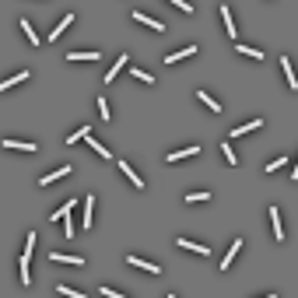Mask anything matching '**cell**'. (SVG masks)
<instances>
[{"label": "cell", "instance_id": "obj_35", "mask_svg": "<svg viewBox=\"0 0 298 298\" xmlns=\"http://www.w3.org/2000/svg\"><path fill=\"white\" fill-rule=\"evenodd\" d=\"M169 298H175V295H169Z\"/></svg>", "mask_w": 298, "mask_h": 298}, {"label": "cell", "instance_id": "obj_14", "mask_svg": "<svg viewBox=\"0 0 298 298\" xmlns=\"http://www.w3.org/2000/svg\"><path fill=\"white\" fill-rule=\"evenodd\" d=\"M221 21H225V35L235 43V25H232V11L228 7H221Z\"/></svg>", "mask_w": 298, "mask_h": 298}, {"label": "cell", "instance_id": "obj_3", "mask_svg": "<svg viewBox=\"0 0 298 298\" xmlns=\"http://www.w3.org/2000/svg\"><path fill=\"white\" fill-rule=\"evenodd\" d=\"M193 155H200V147H197V144H190V147H179V151H172L165 162H169V165H175V162H182V158H193Z\"/></svg>", "mask_w": 298, "mask_h": 298}, {"label": "cell", "instance_id": "obj_13", "mask_svg": "<svg viewBox=\"0 0 298 298\" xmlns=\"http://www.w3.org/2000/svg\"><path fill=\"white\" fill-rule=\"evenodd\" d=\"M239 249H242V239H235V242H232V249L225 253V259H221V270H228V267H232V259H235V253H239Z\"/></svg>", "mask_w": 298, "mask_h": 298}, {"label": "cell", "instance_id": "obj_27", "mask_svg": "<svg viewBox=\"0 0 298 298\" xmlns=\"http://www.w3.org/2000/svg\"><path fill=\"white\" fill-rule=\"evenodd\" d=\"M204 200H211V193H204V190H200V193H190V197H186V204H204Z\"/></svg>", "mask_w": 298, "mask_h": 298}, {"label": "cell", "instance_id": "obj_24", "mask_svg": "<svg viewBox=\"0 0 298 298\" xmlns=\"http://www.w3.org/2000/svg\"><path fill=\"white\" fill-rule=\"evenodd\" d=\"M56 291H60L63 298H88L85 291H74V288H67V284H56Z\"/></svg>", "mask_w": 298, "mask_h": 298}, {"label": "cell", "instance_id": "obj_4", "mask_svg": "<svg viewBox=\"0 0 298 298\" xmlns=\"http://www.w3.org/2000/svg\"><path fill=\"white\" fill-rule=\"evenodd\" d=\"M127 263H130V267H137V270H147V274H162V267H158V263H147V259H140V256H133V253L127 256Z\"/></svg>", "mask_w": 298, "mask_h": 298}, {"label": "cell", "instance_id": "obj_9", "mask_svg": "<svg viewBox=\"0 0 298 298\" xmlns=\"http://www.w3.org/2000/svg\"><path fill=\"white\" fill-rule=\"evenodd\" d=\"M120 169H123V175H127V179L137 186V190H144V179L137 175V169H130V162H120Z\"/></svg>", "mask_w": 298, "mask_h": 298}, {"label": "cell", "instance_id": "obj_29", "mask_svg": "<svg viewBox=\"0 0 298 298\" xmlns=\"http://www.w3.org/2000/svg\"><path fill=\"white\" fill-rule=\"evenodd\" d=\"M98 113H102V120H113V113H109V102H105V98H98Z\"/></svg>", "mask_w": 298, "mask_h": 298}, {"label": "cell", "instance_id": "obj_22", "mask_svg": "<svg viewBox=\"0 0 298 298\" xmlns=\"http://www.w3.org/2000/svg\"><path fill=\"white\" fill-rule=\"evenodd\" d=\"M21 32H25V39H28L32 46H39V35L32 32V25H28V18H21Z\"/></svg>", "mask_w": 298, "mask_h": 298}, {"label": "cell", "instance_id": "obj_25", "mask_svg": "<svg viewBox=\"0 0 298 298\" xmlns=\"http://www.w3.org/2000/svg\"><path fill=\"white\" fill-rule=\"evenodd\" d=\"M221 155H225V162H228V165H239V158H235V151L228 147V140H221Z\"/></svg>", "mask_w": 298, "mask_h": 298}, {"label": "cell", "instance_id": "obj_15", "mask_svg": "<svg viewBox=\"0 0 298 298\" xmlns=\"http://www.w3.org/2000/svg\"><path fill=\"white\" fill-rule=\"evenodd\" d=\"M197 98H200V102L211 109V113H225V109H221V102H217V98H211L207 91H197Z\"/></svg>", "mask_w": 298, "mask_h": 298}, {"label": "cell", "instance_id": "obj_8", "mask_svg": "<svg viewBox=\"0 0 298 298\" xmlns=\"http://www.w3.org/2000/svg\"><path fill=\"white\" fill-rule=\"evenodd\" d=\"M175 246H179V249H190V253H197V256H207V253H211L207 246H197V242H190V239H175Z\"/></svg>", "mask_w": 298, "mask_h": 298}, {"label": "cell", "instance_id": "obj_32", "mask_svg": "<svg viewBox=\"0 0 298 298\" xmlns=\"http://www.w3.org/2000/svg\"><path fill=\"white\" fill-rule=\"evenodd\" d=\"M277 169H284V158H274V162H267V169H263V172H277Z\"/></svg>", "mask_w": 298, "mask_h": 298}, {"label": "cell", "instance_id": "obj_6", "mask_svg": "<svg viewBox=\"0 0 298 298\" xmlns=\"http://www.w3.org/2000/svg\"><path fill=\"white\" fill-rule=\"evenodd\" d=\"M281 70H284L288 88H291V91H298V78H295V67H291V60H288V56H281Z\"/></svg>", "mask_w": 298, "mask_h": 298}, {"label": "cell", "instance_id": "obj_30", "mask_svg": "<svg viewBox=\"0 0 298 298\" xmlns=\"http://www.w3.org/2000/svg\"><path fill=\"white\" fill-rule=\"evenodd\" d=\"M88 144H91V147H95V151H98V155H102V158H113V155H109V151H105V144H102V140H88Z\"/></svg>", "mask_w": 298, "mask_h": 298}, {"label": "cell", "instance_id": "obj_10", "mask_svg": "<svg viewBox=\"0 0 298 298\" xmlns=\"http://www.w3.org/2000/svg\"><path fill=\"white\" fill-rule=\"evenodd\" d=\"M63 175H70V165H63V169H53V172H46L39 182L43 186H49V182H56V179H63Z\"/></svg>", "mask_w": 298, "mask_h": 298}, {"label": "cell", "instance_id": "obj_23", "mask_svg": "<svg viewBox=\"0 0 298 298\" xmlns=\"http://www.w3.org/2000/svg\"><path fill=\"white\" fill-rule=\"evenodd\" d=\"M235 49H239L242 56H253V60H263V53H259V49H253V46H242V43H235Z\"/></svg>", "mask_w": 298, "mask_h": 298}, {"label": "cell", "instance_id": "obj_31", "mask_svg": "<svg viewBox=\"0 0 298 298\" xmlns=\"http://www.w3.org/2000/svg\"><path fill=\"white\" fill-rule=\"evenodd\" d=\"M102 295H105V298H130V295H120V291H113L109 284H102Z\"/></svg>", "mask_w": 298, "mask_h": 298}, {"label": "cell", "instance_id": "obj_17", "mask_svg": "<svg viewBox=\"0 0 298 298\" xmlns=\"http://www.w3.org/2000/svg\"><path fill=\"white\" fill-rule=\"evenodd\" d=\"M91 211H95V197H91V193H85V221H81L85 228H91Z\"/></svg>", "mask_w": 298, "mask_h": 298}, {"label": "cell", "instance_id": "obj_2", "mask_svg": "<svg viewBox=\"0 0 298 298\" xmlns=\"http://www.w3.org/2000/svg\"><path fill=\"white\" fill-rule=\"evenodd\" d=\"M133 21H140L144 28H151V32H165V25H162L158 18H151V14H144V11H133Z\"/></svg>", "mask_w": 298, "mask_h": 298}, {"label": "cell", "instance_id": "obj_28", "mask_svg": "<svg viewBox=\"0 0 298 298\" xmlns=\"http://www.w3.org/2000/svg\"><path fill=\"white\" fill-rule=\"evenodd\" d=\"M133 78H137V81H144V85H155V78H151L147 70H133Z\"/></svg>", "mask_w": 298, "mask_h": 298}, {"label": "cell", "instance_id": "obj_33", "mask_svg": "<svg viewBox=\"0 0 298 298\" xmlns=\"http://www.w3.org/2000/svg\"><path fill=\"white\" fill-rule=\"evenodd\" d=\"M291 179H298V162H295V169H291Z\"/></svg>", "mask_w": 298, "mask_h": 298}, {"label": "cell", "instance_id": "obj_12", "mask_svg": "<svg viewBox=\"0 0 298 298\" xmlns=\"http://www.w3.org/2000/svg\"><path fill=\"white\" fill-rule=\"evenodd\" d=\"M270 221H274V239H277V242H284V228H281V211H277V207H270Z\"/></svg>", "mask_w": 298, "mask_h": 298}, {"label": "cell", "instance_id": "obj_16", "mask_svg": "<svg viewBox=\"0 0 298 298\" xmlns=\"http://www.w3.org/2000/svg\"><path fill=\"white\" fill-rule=\"evenodd\" d=\"M70 21H74V14H63V21H60V25H56V28L49 32V39H53V43H56V39H60V35H63V32L70 28Z\"/></svg>", "mask_w": 298, "mask_h": 298}, {"label": "cell", "instance_id": "obj_7", "mask_svg": "<svg viewBox=\"0 0 298 298\" xmlns=\"http://www.w3.org/2000/svg\"><path fill=\"white\" fill-rule=\"evenodd\" d=\"M263 127V120H253V123H242V127H235L232 133H228V140H235V137H242V133H253V130H259Z\"/></svg>", "mask_w": 298, "mask_h": 298}, {"label": "cell", "instance_id": "obj_5", "mask_svg": "<svg viewBox=\"0 0 298 298\" xmlns=\"http://www.w3.org/2000/svg\"><path fill=\"white\" fill-rule=\"evenodd\" d=\"M74 207H78V197H70V200H67V204H63L60 211H53V214H49V221H53V225H56V221H67Z\"/></svg>", "mask_w": 298, "mask_h": 298}, {"label": "cell", "instance_id": "obj_11", "mask_svg": "<svg viewBox=\"0 0 298 298\" xmlns=\"http://www.w3.org/2000/svg\"><path fill=\"white\" fill-rule=\"evenodd\" d=\"M186 56H197V46H186V49H179V53H169L165 63H179V60H186Z\"/></svg>", "mask_w": 298, "mask_h": 298}, {"label": "cell", "instance_id": "obj_26", "mask_svg": "<svg viewBox=\"0 0 298 298\" xmlns=\"http://www.w3.org/2000/svg\"><path fill=\"white\" fill-rule=\"evenodd\" d=\"M88 137V127H81V130H74L70 137H67V144H78V140H85Z\"/></svg>", "mask_w": 298, "mask_h": 298}, {"label": "cell", "instance_id": "obj_18", "mask_svg": "<svg viewBox=\"0 0 298 298\" xmlns=\"http://www.w3.org/2000/svg\"><path fill=\"white\" fill-rule=\"evenodd\" d=\"M127 63H130V56H120V60L113 63V70H109V74H105V85H113V78H116V74H120V70H123Z\"/></svg>", "mask_w": 298, "mask_h": 298}, {"label": "cell", "instance_id": "obj_20", "mask_svg": "<svg viewBox=\"0 0 298 298\" xmlns=\"http://www.w3.org/2000/svg\"><path fill=\"white\" fill-rule=\"evenodd\" d=\"M98 56H102V53H67V60H70V63H81V60H88V63H95Z\"/></svg>", "mask_w": 298, "mask_h": 298}, {"label": "cell", "instance_id": "obj_1", "mask_svg": "<svg viewBox=\"0 0 298 298\" xmlns=\"http://www.w3.org/2000/svg\"><path fill=\"white\" fill-rule=\"evenodd\" d=\"M49 259L53 263H70V267H85V256H74V253H49Z\"/></svg>", "mask_w": 298, "mask_h": 298}, {"label": "cell", "instance_id": "obj_34", "mask_svg": "<svg viewBox=\"0 0 298 298\" xmlns=\"http://www.w3.org/2000/svg\"><path fill=\"white\" fill-rule=\"evenodd\" d=\"M263 298H277V295H263Z\"/></svg>", "mask_w": 298, "mask_h": 298}, {"label": "cell", "instance_id": "obj_21", "mask_svg": "<svg viewBox=\"0 0 298 298\" xmlns=\"http://www.w3.org/2000/svg\"><path fill=\"white\" fill-rule=\"evenodd\" d=\"M21 81H28V70H21V74H14V78H7L4 85H0V91H7V88H14V85H21Z\"/></svg>", "mask_w": 298, "mask_h": 298}, {"label": "cell", "instance_id": "obj_19", "mask_svg": "<svg viewBox=\"0 0 298 298\" xmlns=\"http://www.w3.org/2000/svg\"><path fill=\"white\" fill-rule=\"evenodd\" d=\"M4 144L11 147V151H28V155L35 151V144H32V140H4Z\"/></svg>", "mask_w": 298, "mask_h": 298}]
</instances>
